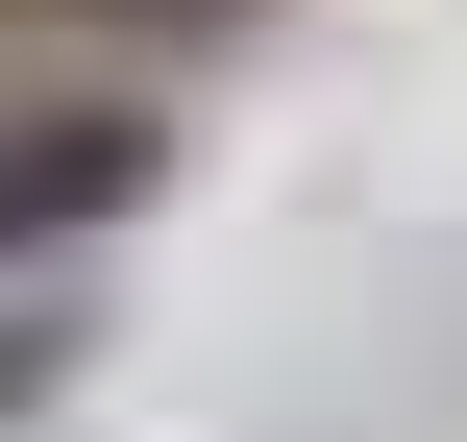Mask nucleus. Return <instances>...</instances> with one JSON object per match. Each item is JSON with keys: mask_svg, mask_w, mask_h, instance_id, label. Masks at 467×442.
Returning a JSON list of instances; mask_svg holds the SVG:
<instances>
[{"mask_svg": "<svg viewBox=\"0 0 467 442\" xmlns=\"http://www.w3.org/2000/svg\"><path fill=\"white\" fill-rule=\"evenodd\" d=\"M74 25H148V49H222L246 0H74Z\"/></svg>", "mask_w": 467, "mask_h": 442, "instance_id": "7ed1b4c3", "label": "nucleus"}, {"mask_svg": "<svg viewBox=\"0 0 467 442\" xmlns=\"http://www.w3.org/2000/svg\"><path fill=\"white\" fill-rule=\"evenodd\" d=\"M25 394H74V295H0V418Z\"/></svg>", "mask_w": 467, "mask_h": 442, "instance_id": "f03ea898", "label": "nucleus"}, {"mask_svg": "<svg viewBox=\"0 0 467 442\" xmlns=\"http://www.w3.org/2000/svg\"><path fill=\"white\" fill-rule=\"evenodd\" d=\"M148 197H172V98H123V74L0 98V295H49L74 246H123Z\"/></svg>", "mask_w": 467, "mask_h": 442, "instance_id": "f257e3e1", "label": "nucleus"}]
</instances>
